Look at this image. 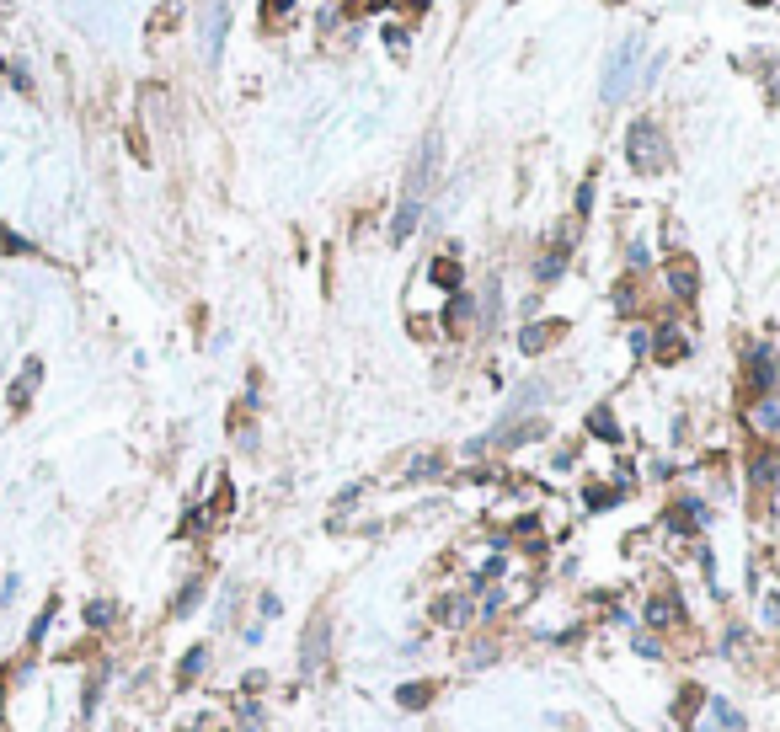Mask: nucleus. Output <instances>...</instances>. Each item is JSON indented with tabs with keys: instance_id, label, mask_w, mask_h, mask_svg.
<instances>
[{
	"instance_id": "f257e3e1",
	"label": "nucleus",
	"mask_w": 780,
	"mask_h": 732,
	"mask_svg": "<svg viewBox=\"0 0 780 732\" xmlns=\"http://www.w3.org/2000/svg\"><path fill=\"white\" fill-rule=\"evenodd\" d=\"M626 155H631V166L642 171V177H652V171H663L668 161V145H663V134H658V123H631V139H626Z\"/></svg>"
},
{
	"instance_id": "f03ea898",
	"label": "nucleus",
	"mask_w": 780,
	"mask_h": 732,
	"mask_svg": "<svg viewBox=\"0 0 780 732\" xmlns=\"http://www.w3.org/2000/svg\"><path fill=\"white\" fill-rule=\"evenodd\" d=\"M636 59H642V38H626L620 49L610 54V65H604V102H620L631 91V70Z\"/></svg>"
},
{
	"instance_id": "7ed1b4c3",
	"label": "nucleus",
	"mask_w": 780,
	"mask_h": 732,
	"mask_svg": "<svg viewBox=\"0 0 780 732\" xmlns=\"http://www.w3.org/2000/svg\"><path fill=\"white\" fill-rule=\"evenodd\" d=\"M743 391H748V401H770V391H775V353L770 348L743 353Z\"/></svg>"
},
{
	"instance_id": "20e7f679",
	"label": "nucleus",
	"mask_w": 780,
	"mask_h": 732,
	"mask_svg": "<svg viewBox=\"0 0 780 732\" xmlns=\"http://www.w3.org/2000/svg\"><path fill=\"white\" fill-rule=\"evenodd\" d=\"M326 647H332V615H316L300 636V674H316L326 663Z\"/></svg>"
},
{
	"instance_id": "39448f33",
	"label": "nucleus",
	"mask_w": 780,
	"mask_h": 732,
	"mask_svg": "<svg viewBox=\"0 0 780 732\" xmlns=\"http://www.w3.org/2000/svg\"><path fill=\"white\" fill-rule=\"evenodd\" d=\"M668 289H674L679 300H695L700 273H695V262H690V257H674V262H668Z\"/></svg>"
},
{
	"instance_id": "423d86ee",
	"label": "nucleus",
	"mask_w": 780,
	"mask_h": 732,
	"mask_svg": "<svg viewBox=\"0 0 780 732\" xmlns=\"http://www.w3.org/2000/svg\"><path fill=\"white\" fill-rule=\"evenodd\" d=\"M647 620H652V626H684V610H679V599L668 594V588H663V594L652 588V599H647Z\"/></svg>"
},
{
	"instance_id": "0eeeda50",
	"label": "nucleus",
	"mask_w": 780,
	"mask_h": 732,
	"mask_svg": "<svg viewBox=\"0 0 780 732\" xmlns=\"http://www.w3.org/2000/svg\"><path fill=\"white\" fill-rule=\"evenodd\" d=\"M652 348H658L663 364H679L684 353H690V337L679 332V326H658V337H652Z\"/></svg>"
},
{
	"instance_id": "6e6552de",
	"label": "nucleus",
	"mask_w": 780,
	"mask_h": 732,
	"mask_svg": "<svg viewBox=\"0 0 780 732\" xmlns=\"http://www.w3.org/2000/svg\"><path fill=\"white\" fill-rule=\"evenodd\" d=\"M561 332H567V326L561 321H540V326H524V353H540V348H551V342H561Z\"/></svg>"
},
{
	"instance_id": "1a4fd4ad",
	"label": "nucleus",
	"mask_w": 780,
	"mask_h": 732,
	"mask_svg": "<svg viewBox=\"0 0 780 732\" xmlns=\"http://www.w3.org/2000/svg\"><path fill=\"white\" fill-rule=\"evenodd\" d=\"M465 620H471V615H465L460 594H439V599H433V626H465Z\"/></svg>"
},
{
	"instance_id": "9d476101",
	"label": "nucleus",
	"mask_w": 780,
	"mask_h": 732,
	"mask_svg": "<svg viewBox=\"0 0 780 732\" xmlns=\"http://www.w3.org/2000/svg\"><path fill=\"white\" fill-rule=\"evenodd\" d=\"M428 700H433V684L428 679H412V684H401V690H396V706L401 711H423Z\"/></svg>"
},
{
	"instance_id": "9b49d317",
	"label": "nucleus",
	"mask_w": 780,
	"mask_h": 732,
	"mask_svg": "<svg viewBox=\"0 0 780 732\" xmlns=\"http://www.w3.org/2000/svg\"><path fill=\"white\" fill-rule=\"evenodd\" d=\"M417 214H423V204H417V198H401L396 220H390V236H396V241H407L412 230H417Z\"/></svg>"
},
{
	"instance_id": "f8f14e48",
	"label": "nucleus",
	"mask_w": 780,
	"mask_h": 732,
	"mask_svg": "<svg viewBox=\"0 0 780 732\" xmlns=\"http://www.w3.org/2000/svg\"><path fill=\"white\" fill-rule=\"evenodd\" d=\"M38 380H43V364H38V358H33V364H27V369H22V380H17V385H11V407H17V412L27 407V401H33V385H38Z\"/></svg>"
},
{
	"instance_id": "ddd939ff",
	"label": "nucleus",
	"mask_w": 780,
	"mask_h": 732,
	"mask_svg": "<svg viewBox=\"0 0 780 732\" xmlns=\"http://www.w3.org/2000/svg\"><path fill=\"white\" fill-rule=\"evenodd\" d=\"M204 663H209V647H193V652H187V658L177 663V684H182V690H187V684H193L198 674H204Z\"/></svg>"
},
{
	"instance_id": "4468645a",
	"label": "nucleus",
	"mask_w": 780,
	"mask_h": 732,
	"mask_svg": "<svg viewBox=\"0 0 780 732\" xmlns=\"http://www.w3.org/2000/svg\"><path fill=\"white\" fill-rule=\"evenodd\" d=\"M433 476H444V455H417L407 465V481H433Z\"/></svg>"
},
{
	"instance_id": "2eb2a0df",
	"label": "nucleus",
	"mask_w": 780,
	"mask_h": 732,
	"mask_svg": "<svg viewBox=\"0 0 780 732\" xmlns=\"http://www.w3.org/2000/svg\"><path fill=\"white\" fill-rule=\"evenodd\" d=\"M433 284L455 294V289H460V262H455V257H439V262H433Z\"/></svg>"
},
{
	"instance_id": "dca6fc26",
	"label": "nucleus",
	"mask_w": 780,
	"mask_h": 732,
	"mask_svg": "<svg viewBox=\"0 0 780 732\" xmlns=\"http://www.w3.org/2000/svg\"><path fill=\"white\" fill-rule=\"evenodd\" d=\"M668 524H674V529H700V524H706V508H695V503L668 508Z\"/></svg>"
},
{
	"instance_id": "f3484780",
	"label": "nucleus",
	"mask_w": 780,
	"mask_h": 732,
	"mask_svg": "<svg viewBox=\"0 0 780 732\" xmlns=\"http://www.w3.org/2000/svg\"><path fill=\"white\" fill-rule=\"evenodd\" d=\"M465 321H471V300H465V294H455V300H449V310H444V326H449V332H465Z\"/></svg>"
},
{
	"instance_id": "a211bd4d",
	"label": "nucleus",
	"mask_w": 780,
	"mask_h": 732,
	"mask_svg": "<svg viewBox=\"0 0 780 732\" xmlns=\"http://www.w3.org/2000/svg\"><path fill=\"white\" fill-rule=\"evenodd\" d=\"M198 599H204V578H193V583H187L182 594H177V615H193V604H198Z\"/></svg>"
},
{
	"instance_id": "6ab92c4d",
	"label": "nucleus",
	"mask_w": 780,
	"mask_h": 732,
	"mask_svg": "<svg viewBox=\"0 0 780 732\" xmlns=\"http://www.w3.org/2000/svg\"><path fill=\"white\" fill-rule=\"evenodd\" d=\"M711 716H716V722H722V727H743V716H738V711H732V706H727V700H722V695H711Z\"/></svg>"
},
{
	"instance_id": "aec40b11",
	"label": "nucleus",
	"mask_w": 780,
	"mask_h": 732,
	"mask_svg": "<svg viewBox=\"0 0 780 732\" xmlns=\"http://www.w3.org/2000/svg\"><path fill=\"white\" fill-rule=\"evenodd\" d=\"M754 423H759V428H780V407H775V401H759V407H754Z\"/></svg>"
},
{
	"instance_id": "412c9836",
	"label": "nucleus",
	"mask_w": 780,
	"mask_h": 732,
	"mask_svg": "<svg viewBox=\"0 0 780 732\" xmlns=\"http://www.w3.org/2000/svg\"><path fill=\"white\" fill-rule=\"evenodd\" d=\"M86 620H91V626H113V604H107V599L86 604Z\"/></svg>"
},
{
	"instance_id": "4be33fe9",
	"label": "nucleus",
	"mask_w": 780,
	"mask_h": 732,
	"mask_svg": "<svg viewBox=\"0 0 780 732\" xmlns=\"http://www.w3.org/2000/svg\"><path fill=\"white\" fill-rule=\"evenodd\" d=\"M588 428H594V433H604V439H615V423H610V412H594V417H588Z\"/></svg>"
},
{
	"instance_id": "5701e85b",
	"label": "nucleus",
	"mask_w": 780,
	"mask_h": 732,
	"mask_svg": "<svg viewBox=\"0 0 780 732\" xmlns=\"http://www.w3.org/2000/svg\"><path fill=\"white\" fill-rule=\"evenodd\" d=\"M289 11H294V0H262V17H289Z\"/></svg>"
},
{
	"instance_id": "b1692460",
	"label": "nucleus",
	"mask_w": 780,
	"mask_h": 732,
	"mask_svg": "<svg viewBox=\"0 0 780 732\" xmlns=\"http://www.w3.org/2000/svg\"><path fill=\"white\" fill-rule=\"evenodd\" d=\"M770 476H775V455H759V460H754V481L764 487V481H770Z\"/></svg>"
},
{
	"instance_id": "393cba45",
	"label": "nucleus",
	"mask_w": 780,
	"mask_h": 732,
	"mask_svg": "<svg viewBox=\"0 0 780 732\" xmlns=\"http://www.w3.org/2000/svg\"><path fill=\"white\" fill-rule=\"evenodd\" d=\"M241 727L246 732H262V711L257 706H241Z\"/></svg>"
},
{
	"instance_id": "a878e982",
	"label": "nucleus",
	"mask_w": 780,
	"mask_h": 732,
	"mask_svg": "<svg viewBox=\"0 0 780 732\" xmlns=\"http://www.w3.org/2000/svg\"><path fill=\"white\" fill-rule=\"evenodd\" d=\"M257 615H262V620H273V615H278V594H262V604H257Z\"/></svg>"
},
{
	"instance_id": "bb28decb",
	"label": "nucleus",
	"mask_w": 780,
	"mask_h": 732,
	"mask_svg": "<svg viewBox=\"0 0 780 732\" xmlns=\"http://www.w3.org/2000/svg\"><path fill=\"white\" fill-rule=\"evenodd\" d=\"M764 615H770V626H780V594H775L770 604H764Z\"/></svg>"
}]
</instances>
